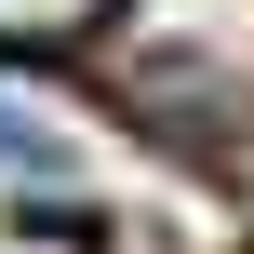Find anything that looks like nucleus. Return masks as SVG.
<instances>
[{"label": "nucleus", "mask_w": 254, "mask_h": 254, "mask_svg": "<svg viewBox=\"0 0 254 254\" xmlns=\"http://www.w3.org/2000/svg\"><path fill=\"white\" fill-rule=\"evenodd\" d=\"M121 0H0V40H80V27H107Z\"/></svg>", "instance_id": "nucleus-1"}]
</instances>
